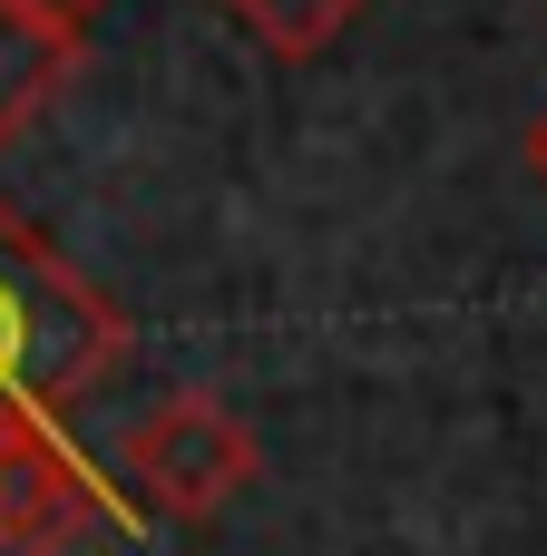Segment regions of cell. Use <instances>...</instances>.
I'll use <instances>...</instances> for the list:
<instances>
[{"mask_svg":"<svg viewBox=\"0 0 547 556\" xmlns=\"http://www.w3.org/2000/svg\"><path fill=\"white\" fill-rule=\"evenodd\" d=\"M29 10H39V20H59V29H88L108 0H29Z\"/></svg>","mask_w":547,"mask_h":556,"instance_id":"6","label":"cell"},{"mask_svg":"<svg viewBox=\"0 0 547 556\" xmlns=\"http://www.w3.org/2000/svg\"><path fill=\"white\" fill-rule=\"evenodd\" d=\"M254 469H264V450H254V430H245L215 391H176V401H157V410L117 440V489H127L137 518H186V528H206L215 508H235V498L254 489Z\"/></svg>","mask_w":547,"mask_h":556,"instance_id":"2","label":"cell"},{"mask_svg":"<svg viewBox=\"0 0 547 556\" xmlns=\"http://www.w3.org/2000/svg\"><path fill=\"white\" fill-rule=\"evenodd\" d=\"M127 362V313L0 205V420H69Z\"/></svg>","mask_w":547,"mask_h":556,"instance_id":"1","label":"cell"},{"mask_svg":"<svg viewBox=\"0 0 547 556\" xmlns=\"http://www.w3.org/2000/svg\"><path fill=\"white\" fill-rule=\"evenodd\" d=\"M225 10H235L274 59H313V49H333V39L352 29L372 0H225Z\"/></svg>","mask_w":547,"mask_h":556,"instance_id":"5","label":"cell"},{"mask_svg":"<svg viewBox=\"0 0 547 556\" xmlns=\"http://www.w3.org/2000/svg\"><path fill=\"white\" fill-rule=\"evenodd\" d=\"M88 528H137L127 489H108L69 420H0V556H69Z\"/></svg>","mask_w":547,"mask_h":556,"instance_id":"3","label":"cell"},{"mask_svg":"<svg viewBox=\"0 0 547 556\" xmlns=\"http://www.w3.org/2000/svg\"><path fill=\"white\" fill-rule=\"evenodd\" d=\"M78 68H88V29H59V20H39L29 0H0V147H10Z\"/></svg>","mask_w":547,"mask_h":556,"instance_id":"4","label":"cell"},{"mask_svg":"<svg viewBox=\"0 0 547 556\" xmlns=\"http://www.w3.org/2000/svg\"><path fill=\"white\" fill-rule=\"evenodd\" d=\"M529 176H538V186H547V108H538V117H529Z\"/></svg>","mask_w":547,"mask_h":556,"instance_id":"7","label":"cell"}]
</instances>
